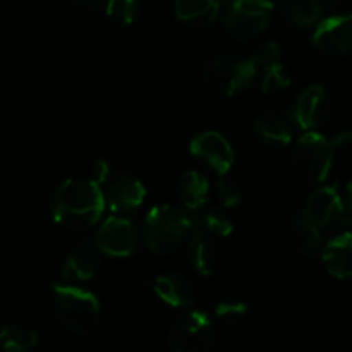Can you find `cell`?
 I'll use <instances>...</instances> for the list:
<instances>
[{
	"instance_id": "obj_14",
	"label": "cell",
	"mask_w": 352,
	"mask_h": 352,
	"mask_svg": "<svg viewBox=\"0 0 352 352\" xmlns=\"http://www.w3.org/2000/svg\"><path fill=\"white\" fill-rule=\"evenodd\" d=\"M188 254L192 268L199 275H212L219 265V250L215 246V237L199 226H195L188 236Z\"/></svg>"
},
{
	"instance_id": "obj_22",
	"label": "cell",
	"mask_w": 352,
	"mask_h": 352,
	"mask_svg": "<svg viewBox=\"0 0 352 352\" xmlns=\"http://www.w3.org/2000/svg\"><path fill=\"white\" fill-rule=\"evenodd\" d=\"M38 344V336L24 327L10 325L0 332V349L2 352H31Z\"/></svg>"
},
{
	"instance_id": "obj_15",
	"label": "cell",
	"mask_w": 352,
	"mask_h": 352,
	"mask_svg": "<svg viewBox=\"0 0 352 352\" xmlns=\"http://www.w3.org/2000/svg\"><path fill=\"white\" fill-rule=\"evenodd\" d=\"M105 196V205L113 213H127L140 208L146 198V189L144 184L136 177H119L109 186Z\"/></svg>"
},
{
	"instance_id": "obj_5",
	"label": "cell",
	"mask_w": 352,
	"mask_h": 352,
	"mask_svg": "<svg viewBox=\"0 0 352 352\" xmlns=\"http://www.w3.org/2000/svg\"><path fill=\"white\" fill-rule=\"evenodd\" d=\"M258 67L253 58H239L232 55H217L203 69L205 82L217 93L236 95L253 82Z\"/></svg>"
},
{
	"instance_id": "obj_30",
	"label": "cell",
	"mask_w": 352,
	"mask_h": 352,
	"mask_svg": "<svg viewBox=\"0 0 352 352\" xmlns=\"http://www.w3.org/2000/svg\"><path fill=\"white\" fill-rule=\"evenodd\" d=\"M342 196V219L344 223H352V179L344 188V192H340Z\"/></svg>"
},
{
	"instance_id": "obj_24",
	"label": "cell",
	"mask_w": 352,
	"mask_h": 352,
	"mask_svg": "<svg viewBox=\"0 0 352 352\" xmlns=\"http://www.w3.org/2000/svg\"><path fill=\"white\" fill-rule=\"evenodd\" d=\"M322 7L318 0H292L289 7V17L298 26H311L318 21Z\"/></svg>"
},
{
	"instance_id": "obj_25",
	"label": "cell",
	"mask_w": 352,
	"mask_h": 352,
	"mask_svg": "<svg viewBox=\"0 0 352 352\" xmlns=\"http://www.w3.org/2000/svg\"><path fill=\"white\" fill-rule=\"evenodd\" d=\"M265 76L263 81H261V89L267 95H272V93L284 91L291 86V78L287 74V69L280 64V60L275 62V64L267 65L263 69Z\"/></svg>"
},
{
	"instance_id": "obj_8",
	"label": "cell",
	"mask_w": 352,
	"mask_h": 352,
	"mask_svg": "<svg viewBox=\"0 0 352 352\" xmlns=\"http://www.w3.org/2000/svg\"><path fill=\"white\" fill-rule=\"evenodd\" d=\"M95 244L103 254L113 258H127L136 250V229L124 217H109L96 232Z\"/></svg>"
},
{
	"instance_id": "obj_6",
	"label": "cell",
	"mask_w": 352,
	"mask_h": 352,
	"mask_svg": "<svg viewBox=\"0 0 352 352\" xmlns=\"http://www.w3.org/2000/svg\"><path fill=\"white\" fill-rule=\"evenodd\" d=\"M213 342V323L201 311H188L177 316L167 333V346L170 352H208Z\"/></svg>"
},
{
	"instance_id": "obj_20",
	"label": "cell",
	"mask_w": 352,
	"mask_h": 352,
	"mask_svg": "<svg viewBox=\"0 0 352 352\" xmlns=\"http://www.w3.org/2000/svg\"><path fill=\"white\" fill-rule=\"evenodd\" d=\"M256 133L272 144H287L292 140V124L287 116L277 110H267L254 120Z\"/></svg>"
},
{
	"instance_id": "obj_1",
	"label": "cell",
	"mask_w": 352,
	"mask_h": 352,
	"mask_svg": "<svg viewBox=\"0 0 352 352\" xmlns=\"http://www.w3.org/2000/svg\"><path fill=\"white\" fill-rule=\"evenodd\" d=\"M105 196L93 179H69L55 191L52 212L58 226L82 229L95 226L105 212Z\"/></svg>"
},
{
	"instance_id": "obj_9",
	"label": "cell",
	"mask_w": 352,
	"mask_h": 352,
	"mask_svg": "<svg viewBox=\"0 0 352 352\" xmlns=\"http://www.w3.org/2000/svg\"><path fill=\"white\" fill-rule=\"evenodd\" d=\"M302 215L316 226L322 227L344 223L342 219V196L336 186H322L308 198Z\"/></svg>"
},
{
	"instance_id": "obj_4",
	"label": "cell",
	"mask_w": 352,
	"mask_h": 352,
	"mask_svg": "<svg viewBox=\"0 0 352 352\" xmlns=\"http://www.w3.org/2000/svg\"><path fill=\"white\" fill-rule=\"evenodd\" d=\"M333 165V148L330 140L316 131H306L292 150V167L305 184H322Z\"/></svg>"
},
{
	"instance_id": "obj_18",
	"label": "cell",
	"mask_w": 352,
	"mask_h": 352,
	"mask_svg": "<svg viewBox=\"0 0 352 352\" xmlns=\"http://www.w3.org/2000/svg\"><path fill=\"white\" fill-rule=\"evenodd\" d=\"M285 237L292 250L301 256H311L318 251L320 241V229L313 226L305 215H294L289 219L287 227H285Z\"/></svg>"
},
{
	"instance_id": "obj_7",
	"label": "cell",
	"mask_w": 352,
	"mask_h": 352,
	"mask_svg": "<svg viewBox=\"0 0 352 352\" xmlns=\"http://www.w3.org/2000/svg\"><path fill=\"white\" fill-rule=\"evenodd\" d=\"M272 0H232L226 17V28L237 41H251L260 36L270 21Z\"/></svg>"
},
{
	"instance_id": "obj_28",
	"label": "cell",
	"mask_w": 352,
	"mask_h": 352,
	"mask_svg": "<svg viewBox=\"0 0 352 352\" xmlns=\"http://www.w3.org/2000/svg\"><path fill=\"white\" fill-rule=\"evenodd\" d=\"M217 192H219V199L226 208H234L243 199V192H241L239 184L234 179L220 175L219 182H217Z\"/></svg>"
},
{
	"instance_id": "obj_17",
	"label": "cell",
	"mask_w": 352,
	"mask_h": 352,
	"mask_svg": "<svg viewBox=\"0 0 352 352\" xmlns=\"http://www.w3.org/2000/svg\"><path fill=\"white\" fill-rule=\"evenodd\" d=\"M322 260L330 275L352 278V232L333 237L323 250Z\"/></svg>"
},
{
	"instance_id": "obj_12",
	"label": "cell",
	"mask_w": 352,
	"mask_h": 352,
	"mask_svg": "<svg viewBox=\"0 0 352 352\" xmlns=\"http://www.w3.org/2000/svg\"><path fill=\"white\" fill-rule=\"evenodd\" d=\"M189 151L195 157L205 160L220 175L229 174V170L232 168L234 150L229 141L219 133L208 131V133L198 134L189 144Z\"/></svg>"
},
{
	"instance_id": "obj_29",
	"label": "cell",
	"mask_w": 352,
	"mask_h": 352,
	"mask_svg": "<svg viewBox=\"0 0 352 352\" xmlns=\"http://www.w3.org/2000/svg\"><path fill=\"white\" fill-rule=\"evenodd\" d=\"M278 60H280V47H278L277 43H274V41L263 45V47L260 48V52L253 57L254 65H256L258 69H265L267 65L275 64V62Z\"/></svg>"
},
{
	"instance_id": "obj_13",
	"label": "cell",
	"mask_w": 352,
	"mask_h": 352,
	"mask_svg": "<svg viewBox=\"0 0 352 352\" xmlns=\"http://www.w3.org/2000/svg\"><path fill=\"white\" fill-rule=\"evenodd\" d=\"M153 292L162 302L172 308H188L196 302V289L186 275L170 272L153 280Z\"/></svg>"
},
{
	"instance_id": "obj_16",
	"label": "cell",
	"mask_w": 352,
	"mask_h": 352,
	"mask_svg": "<svg viewBox=\"0 0 352 352\" xmlns=\"http://www.w3.org/2000/svg\"><path fill=\"white\" fill-rule=\"evenodd\" d=\"M102 251L93 243H81L67 254L64 263L65 278L72 280H89L98 272Z\"/></svg>"
},
{
	"instance_id": "obj_32",
	"label": "cell",
	"mask_w": 352,
	"mask_h": 352,
	"mask_svg": "<svg viewBox=\"0 0 352 352\" xmlns=\"http://www.w3.org/2000/svg\"><path fill=\"white\" fill-rule=\"evenodd\" d=\"M79 2H82L85 6H89V7H98L102 6V3H107V0H79Z\"/></svg>"
},
{
	"instance_id": "obj_11",
	"label": "cell",
	"mask_w": 352,
	"mask_h": 352,
	"mask_svg": "<svg viewBox=\"0 0 352 352\" xmlns=\"http://www.w3.org/2000/svg\"><path fill=\"white\" fill-rule=\"evenodd\" d=\"M313 45L329 54L352 50V14L332 16L322 21L313 33Z\"/></svg>"
},
{
	"instance_id": "obj_33",
	"label": "cell",
	"mask_w": 352,
	"mask_h": 352,
	"mask_svg": "<svg viewBox=\"0 0 352 352\" xmlns=\"http://www.w3.org/2000/svg\"><path fill=\"white\" fill-rule=\"evenodd\" d=\"M332 2H339V0H332Z\"/></svg>"
},
{
	"instance_id": "obj_27",
	"label": "cell",
	"mask_w": 352,
	"mask_h": 352,
	"mask_svg": "<svg viewBox=\"0 0 352 352\" xmlns=\"http://www.w3.org/2000/svg\"><path fill=\"white\" fill-rule=\"evenodd\" d=\"M107 16L120 24H131L136 17V0H107Z\"/></svg>"
},
{
	"instance_id": "obj_26",
	"label": "cell",
	"mask_w": 352,
	"mask_h": 352,
	"mask_svg": "<svg viewBox=\"0 0 352 352\" xmlns=\"http://www.w3.org/2000/svg\"><path fill=\"white\" fill-rule=\"evenodd\" d=\"M215 315L227 325H237L248 316V305L239 299H223L217 305Z\"/></svg>"
},
{
	"instance_id": "obj_23",
	"label": "cell",
	"mask_w": 352,
	"mask_h": 352,
	"mask_svg": "<svg viewBox=\"0 0 352 352\" xmlns=\"http://www.w3.org/2000/svg\"><path fill=\"white\" fill-rule=\"evenodd\" d=\"M196 226L205 229L206 232L212 234L213 237H229L234 230V223L222 210H205L199 215V220Z\"/></svg>"
},
{
	"instance_id": "obj_3",
	"label": "cell",
	"mask_w": 352,
	"mask_h": 352,
	"mask_svg": "<svg viewBox=\"0 0 352 352\" xmlns=\"http://www.w3.org/2000/svg\"><path fill=\"white\" fill-rule=\"evenodd\" d=\"M191 229L192 220L182 210L170 205H157L144 219V243L155 253L170 254L188 241Z\"/></svg>"
},
{
	"instance_id": "obj_21",
	"label": "cell",
	"mask_w": 352,
	"mask_h": 352,
	"mask_svg": "<svg viewBox=\"0 0 352 352\" xmlns=\"http://www.w3.org/2000/svg\"><path fill=\"white\" fill-rule=\"evenodd\" d=\"M174 9L181 21L208 24L219 16V0H175Z\"/></svg>"
},
{
	"instance_id": "obj_31",
	"label": "cell",
	"mask_w": 352,
	"mask_h": 352,
	"mask_svg": "<svg viewBox=\"0 0 352 352\" xmlns=\"http://www.w3.org/2000/svg\"><path fill=\"white\" fill-rule=\"evenodd\" d=\"M93 174H95L93 181H95L96 184H102V182L109 177V165H107V162H96L95 167H93Z\"/></svg>"
},
{
	"instance_id": "obj_10",
	"label": "cell",
	"mask_w": 352,
	"mask_h": 352,
	"mask_svg": "<svg viewBox=\"0 0 352 352\" xmlns=\"http://www.w3.org/2000/svg\"><path fill=\"white\" fill-rule=\"evenodd\" d=\"M332 112V102L323 86H309L298 98L294 110V120L305 131H315L322 126Z\"/></svg>"
},
{
	"instance_id": "obj_2",
	"label": "cell",
	"mask_w": 352,
	"mask_h": 352,
	"mask_svg": "<svg viewBox=\"0 0 352 352\" xmlns=\"http://www.w3.org/2000/svg\"><path fill=\"white\" fill-rule=\"evenodd\" d=\"M54 311L62 329L74 336L93 332L100 322V302L93 292L76 285H54Z\"/></svg>"
},
{
	"instance_id": "obj_19",
	"label": "cell",
	"mask_w": 352,
	"mask_h": 352,
	"mask_svg": "<svg viewBox=\"0 0 352 352\" xmlns=\"http://www.w3.org/2000/svg\"><path fill=\"white\" fill-rule=\"evenodd\" d=\"M179 199L186 208L198 212L205 208L210 198V182L201 172L188 170L181 175L177 184Z\"/></svg>"
}]
</instances>
